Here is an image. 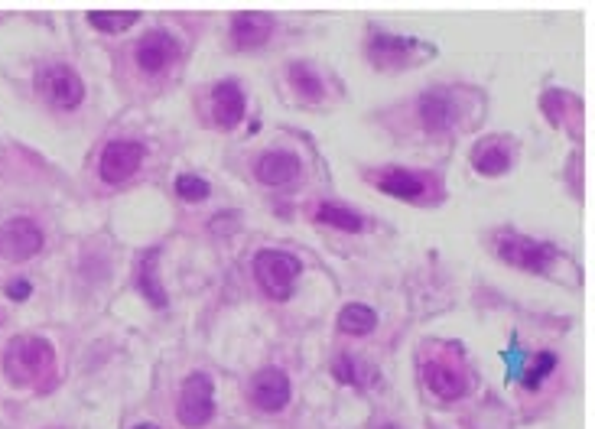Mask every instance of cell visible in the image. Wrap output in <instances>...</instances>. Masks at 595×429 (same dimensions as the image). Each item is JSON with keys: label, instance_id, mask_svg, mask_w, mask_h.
I'll return each instance as SVG.
<instances>
[{"label": "cell", "instance_id": "cell-1", "mask_svg": "<svg viewBox=\"0 0 595 429\" xmlns=\"http://www.w3.org/2000/svg\"><path fill=\"white\" fill-rule=\"evenodd\" d=\"M56 371V348L40 335H17L4 348V374L17 387L46 384Z\"/></svg>", "mask_w": 595, "mask_h": 429}, {"label": "cell", "instance_id": "cell-2", "mask_svg": "<svg viewBox=\"0 0 595 429\" xmlns=\"http://www.w3.org/2000/svg\"><path fill=\"white\" fill-rule=\"evenodd\" d=\"M300 273H303V264H300V257H293L287 251H257L254 254V277L257 283L264 286V293L267 296H274V299H290L293 296V286L296 280H300Z\"/></svg>", "mask_w": 595, "mask_h": 429}, {"label": "cell", "instance_id": "cell-3", "mask_svg": "<svg viewBox=\"0 0 595 429\" xmlns=\"http://www.w3.org/2000/svg\"><path fill=\"white\" fill-rule=\"evenodd\" d=\"M215 416V384L209 374H189L179 390V403H176V420L186 429H199Z\"/></svg>", "mask_w": 595, "mask_h": 429}, {"label": "cell", "instance_id": "cell-4", "mask_svg": "<svg viewBox=\"0 0 595 429\" xmlns=\"http://www.w3.org/2000/svg\"><path fill=\"white\" fill-rule=\"evenodd\" d=\"M36 88L40 95L53 104L59 111H75L85 101V82L79 78V72L69 69V65H46L36 75Z\"/></svg>", "mask_w": 595, "mask_h": 429}, {"label": "cell", "instance_id": "cell-5", "mask_svg": "<svg viewBox=\"0 0 595 429\" xmlns=\"http://www.w3.org/2000/svg\"><path fill=\"white\" fill-rule=\"evenodd\" d=\"M495 251H498V257L504 260V264L530 270V273H543L556 260V251H553L550 244L534 241V238H524V234H514V231L498 234Z\"/></svg>", "mask_w": 595, "mask_h": 429}, {"label": "cell", "instance_id": "cell-6", "mask_svg": "<svg viewBox=\"0 0 595 429\" xmlns=\"http://www.w3.org/2000/svg\"><path fill=\"white\" fill-rule=\"evenodd\" d=\"M144 143L137 140H111L105 150H101V163H98V173L105 182H124L131 179L140 163H144Z\"/></svg>", "mask_w": 595, "mask_h": 429}, {"label": "cell", "instance_id": "cell-7", "mask_svg": "<svg viewBox=\"0 0 595 429\" xmlns=\"http://www.w3.org/2000/svg\"><path fill=\"white\" fill-rule=\"evenodd\" d=\"M43 251V231L30 218H14L0 228V257L4 260H30Z\"/></svg>", "mask_w": 595, "mask_h": 429}, {"label": "cell", "instance_id": "cell-8", "mask_svg": "<svg viewBox=\"0 0 595 429\" xmlns=\"http://www.w3.org/2000/svg\"><path fill=\"white\" fill-rule=\"evenodd\" d=\"M134 56H137V65L147 75H160L163 69H170V65L179 59V43H176V36H170L166 30H150L137 43Z\"/></svg>", "mask_w": 595, "mask_h": 429}, {"label": "cell", "instance_id": "cell-9", "mask_svg": "<svg viewBox=\"0 0 595 429\" xmlns=\"http://www.w3.org/2000/svg\"><path fill=\"white\" fill-rule=\"evenodd\" d=\"M251 397L261 410L277 413L290 403V377L283 374L280 368H264L254 374L251 381Z\"/></svg>", "mask_w": 595, "mask_h": 429}, {"label": "cell", "instance_id": "cell-10", "mask_svg": "<svg viewBox=\"0 0 595 429\" xmlns=\"http://www.w3.org/2000/svg\"><path fill=\"white\" fill-rule=\"evenodd\" d=\"M270 36H274V17H267V13L248 10L231 17V43L238 49H261Z\"/></svg>", "mask_w": 595, "mask_h": 429}, {"label": "cell", "instance_id": "cell-11", "mask_svg": "<svg viewBox=\"0 0 595 429\" xmlns=\"http://www.w3.org/2000/svg\"><path fill=\"white\" fill-rule=\"evenodd\" d=\"M300 173H303L300 156H293L287 150H270L254 166V176L261 179L264 186H290L293 179H300Z\"/></svg>", "mask_w": 595, "mask_h": 429}, {"label": "cell", "instance_id": "cell-12", "mask_svg": "<svg viewBox=\"0 0 595 429\" xmlns=\"http://www.w3.org/2000/svg\"><path fill=\"white\" fill-rule=\"evenodd\" d=\"M420 121L430 134H443L459 121V104L449 91H430L420 98Z\"/></svg>", "mask_w": 595, "mask_h": 429}, {"label": "cell", "instance_id": "cell-13", "mask_svg": "<svg viewBox=\"0 0 595 429\" xmlns=\"http://www.w3.org/2000/svg\"><path fill=\"white\" fill-rule=\"evenodd\" d=\"M423 381L439 400H459L465 390H469L465 374L443 361H423Z\"/></svg>", "mask_w": 595, "mask_h": 429}, {"label": "cell", "instance_id": "cell-14", "mask_svg": "<svg viewBox=\"0 0 595 429\" xmlns=\"http://www.w3.org/2000/svg\"><path fill=\"white\" fill-rule=\"evenodd\" d=\"M413 39H400V36H387V33H378L371 39V62L381 65V69H400V65H410L417 62L413 56Z\"/></svg>", "mask_w": 595, "mask_h": 429}, {"label": "cell", "instance_id": "cell-15", "mask_svg": "<svg viewBox=\"0 0 595 429\" xmlns=\"http://www.w3.org/2000/svg\"><path fill=\"white\" fill-rule=\"evenodd\" d=\"M374 186L387 195H394V199L417 202L426 195V176L413 173V169H384V173L374 179Z\"/></svg>", "mask_w": 595, "mask_h": 429}, {"label": "cell", "instance_id": "cell-16", "mask_svg": "<svg viewBox=\"0 0 595 429\" xmlns=\"http://www.w3.org/2000/svg\"><path fill=\"white\" fill-rule=\"evenodd\" d=\"M212 111H215V121L218 127H238L244 121V95L235 82H218L212 88Z\"/></svg>", "mask_w": 595, "mask_h": 429}, {"label": "cell", "instance_id": "cell-17", "mask_svg": "<svg viewBox=\"0 0 595 429\" xmlns=\"http://www.w3.org/2000/svg\"><path fill=\"white\" fill-rule=\"evenodd\" d=\"M472 166L482 176H501V173H508V166H511V150L504 147L498 137L482 140L472 153Z\"/></svg>", "mask_w": 595, "mask_h": 429}, {"label": "cell", "instance_id": "cell-18", "mask_svg": "<svg viewBox=\"0 0 595 429\" xmlns=\"http://www.w3.org/2000/svg\"><path fill=\"white\" fill-rule=\"evenodd\" d=\"M157 264H160V247H153V251L144 254V260H140V270H137V290L140 296L147 299V303H153L157 309L166 306V290H163V283L157 277Z\"/></svg>", "mask_w": 595, "mask_h": 429}, {"label": "cell", "instance_id": "cell-19", "mask_svg": "<svg viewBox=\"0 0 595 429\" xmlns=\"http://www.w3.org/2000/svg\"><path fill=\"white\" fill-rule=\"evenodd\" d=\"M378 325V312H374L368 303H348L339 312V329L345 335H368Z\"/></svg>", "mask_w": 595, "mask_h": 429}, {"label": "cell", "instance_id": "cell-20", "mask_svg": "<svg viewBox=\"0 0 595 429\" xmlns=\"http://www.w3.org/2000/svg\"><path fill=\"white\" fill-rule=\"evenodd\" d=\"M290 85H293V91L303 101H322V98H326V85H322V78L309 69V65H300V62L290 65Z\"/></svg>", "mask_w": 595, "mask_h": 429}, {"label": "cell", "instance_id": "cell-21", "mask_svg": "<svg viewBox=\"0 0 595 429\" xmlns=\"http://www.w3.org/2000/svg\"><path fill=\"white\" fill-rule=\"evenodd\" d=\"M140 20L137 10H88V23L101 33H124Z\"/></svg>", "mask_w": 595, "mask_h": 429}, {"label": "cell", "instance_id": "cell-22", "mask_svg": "<svg viewBox=\"0 0 595 429\" xmlns=\"http://www.w3.org/2000/svg\"><path fill=\"white\" fill-rule=\"evenodd\" d=\"M316 221H322V225L339 228V231H352V234L365 228V221H361V215H355L352 208L335 205V202H322V205L316 208Z\"/></svg>", "mask_w": 595, "mask_h": 429}, {"label": "cell", "instance_id": "cell-23", "mask_svg": "<svg viewBox=\"0 0 595 429\" xmlns=\"http://www.w3.org/2000/svg\"><path fill=\"white\" fill-rule=\"evenodd\" d=\"M209 182H205L202 176H192V173H183L176 179V195L179 199H186V202H202V199H209Z\"/></svg>", "mask_w": 595, "mask_h": 429}, {"label": "cell", "instance_id": "cell-24", "mask_svg": "<svg viewBox=\"0 0 595 429\" xmlns=\"http://www.w3.org/2000/svg\"><path fill=\"white\" fill-rule=\"evenodd\" d=\"M553 368H556V355H553V351H540V355L534 358V364H530V371L524 374L527 390L540 387V381H543L547 374H553Z\"/></svg>", "mask_w": 595, "mask_h": 429}, {"label": "cell", "instance_id": "cell-25", "mask_svg": "<svg viewBox=\"0 0 595 429\" xmlns=\"http://www.w3.org/2000/svg\"><path fill=\"white\" fill-rule=\"evenodd\" d=\"M332 371H335V377H339V381H358V368H355V358H348V355H339L335 358V364H332Z\"/></svg>", "mask_w": 595, "mask_h": 429}, {"label": "cell", "instance_id": "cell-26", "mask_svg": "<svg viewBox=\"0 0 595 429\" xmlns=\"http://www.w3.org/2000/svg\"><path fill=\"white\" fill-rule=\"evenodd\" d=\"M30 293H33V286L27 280H10L7 283V296L10 299H27Z\"/></svg>", "mask_w": 595, "mask_h": 429}, {"label": "cell", "instance_id": "cell-27", "mask_svg": "<svg viewBox=\"0 0 595 429\" xmlns=\"http://www.w3.org/2000/svg\"><path fill=\"white\" fill-rule=\"evenodd\" d=\"M134 429H160V426H153V423H140V426H134Z\"/></svg>", "mask_w": 595, "mask_h": 429}, {"label": "cell", "instance_id": "cell-28", "mask_svg": "<svg viewBox=\"0 0 595 429\" xmlns=\"http://www.w3.org/2000/svg\"><path fill=\"white\" fill-rule=\"evenodd\" d=\"M381 429H400V426H391V423H387V426H381Z\"/></svg>", "mask_w": 595, "mask_h": 429}]
</instances>
